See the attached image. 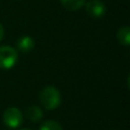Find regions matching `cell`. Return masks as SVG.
Masks as SVG:
<instances>
[{
    "label": "cell",
    "instance_id": "obj_1",
    "mask_svg": "<svg viewBox=\"0 0 130 130\" xmlns=\"http://www.w3.org/2000/svg\"><path fill=\"white\" fill-rule=\"evenodd\" d=\"M39 101L46 110H56L62 104L61 91L54 86H46L39 94Z\"/></svg>",
    "mask_w": 130,
    "mask_h": 130
},
{
    "label": "cell",
    "instance_id": "obj_2",
    "mask_svg": "<svg viewBox=\"0 0 130 130\" xmlns=\"http://www.w3.org/2000/svg\"><path fill=\"white\" fill-rule=\"evenodd\" d=\"M18 61V52L10 46H0V70L13 69Z\"/></svg>",
    "mask_w": 130,
    "mask_h": 130
},
{
    "label": "cell",
    "instance_id": "obj_3",
    "mask_svg": "<svg viewBox=\"0 0 130 130\" xmlns=\"http://www.w3.org/2000/svg\"><path fill=\"white\" fill-rule=\"evenodd\" d=\"M23 113L20 108L17 107H8L5 110L4 114H2V122L6 127L9 129H16L23 123Z\"/></svg>",
    "mask_w": 130,
    "mask_h": 130
},
{
    "label": "cell",
    "instance_id": "obj_4",
    "mask_svg": "<svg viewBox=\"0 0 130 130\" xmlns=\"http://www.w3.org/2000/svg\"><path fill=\"white\" fill-rule=\"evenodd\" d=\"M85 10L91 18H102L106 13V6L102 0H89L85 4Z\"/></svg>",
    "mask_w": 130,
    "mask_h": 130
},
{
    "label": "cell",
    "instance_id": "obj_5",
    "mask_svg": "<svg viewBox=\"0 0 130 130\" xmlns=\"http://www.w3.org/2000/svg\"><path fill=\"white\" fill-rule=\"evenodd\" d=\"M16 47L21 53H29L34 48V40L30 36H22L16 41Z\"/></svg>",
    "mask_w": 130,
    "mask_h": 130
},
{
    "label": "cell",
    "instance_id": "obj_6",
    "mask_svg": "<svg viewBox=\"0 0 130 130\" xmlns=\"http://www.w3.org/2000/svg\"><path fill=\"white\" fill-rule=\"evenodd\" d=\"M25 117H26L27 120H30L33 123H37V122L41 121V119L43 118V112L39 106L37 105H32L30 107L26 108L25 111Z\"/></svg>",
    "mask_w": 130,
    "mask_h": 130
},
{
    "label": "cell",
    "instance_id": "obj_7",
    "mask_svg": "<svg viewBox=\"0 0 130 130\" xmlns=\"http://www.w3.org/2000/svg\"><path fill=\"white\" fill-rule=\"evenodd\" d=\"M62 6L66 10L70 11H76L81 9L86 4V0H59Z\"/></svg>",
    "mask_w": 130,
    "mask_h": 130
},
{
    "label": "cell",
    "instance_id": "obj_8",
    "mask_svg": "<svg viewBox=\"0 0 130 130\" xmlns=\"http://www.w3.org/2000/svg\"><path fill=\"white\" fill-rule=\"evenodd\" d=\"M117 38L121 45L128 47L130 45V27L127 26V25L120 27L117 32Z\"/></svg>",
    "mask_w": 130,
    "mask_h": 130
},
{
    "label": "cell",
    "instance_id": "obj_9",
    "mask_svg": "<svg viewBox=\"0 0 130 130\" xmlns=\"http://www.w3.org/2000/svg\"><path fill=\"white\" fill-rule=\"evenodd\" d=\"M39 130H63V127L59 122L55 120H47L40 124Z\"/></svg>",
    "mask_w": 130,
    "mask_h": 130
},
{
    "label": "cell",
    "instance_id": "obj_10",
    "mask_svg": "<svg viewBox=\"0 0 130 130\" xmlns=\"http://www.w3.org/2000/svg\"><path fill=\"white\" fill-rule=\"evenodd\" d=\"M4 36H5V31H4V26H2V24L0 23V41L4 39Z\"/></svg>",
    "mask_w": 130,
    "mask_h": 130
},
{
    "label": "cell",
    "instance_id": "obj_11",
    "mask_svg": "<svg viewBox=\"0 0 130 130\" xmlns=\"http://www.w3.org/2000/svg\"><path fill=\"white\" fill-rule=\"evenodd\" d=\"M20 130H32V129H27V128H24V129H20Z\"/></svg>",
    "mask_w": 130,
    "mask_h": 130
}]
</instances>
